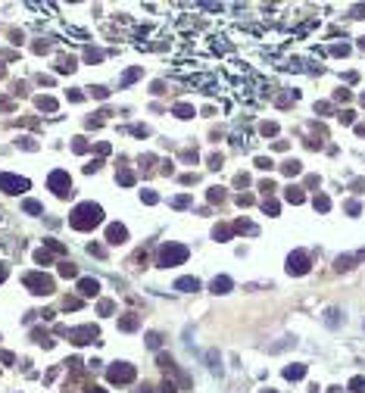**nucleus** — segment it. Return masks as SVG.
Segmentation results:
<instances>
[{
	"label": "nucleus",
	"mask_w": 365,
	"mask_h": 393,
	"mask_svg": "<svg viewBox=\"0 0 365 393\" xmlns=\"http://www.w3.org/2000/svg\"><path fill=\"white\" fill-rule=\"evenodd\" d=\"M91 94H94V97H100V100H103V97H107V94H110V91H107V88H91Z\"/></svg>",
	"instance_id": "45"
},
{
	"label": "nucleus",
	"mask_w": 365,
	"mask_h": 393,
	"mask_svg": "<svg viewBox=\"0 0 365 393\" xmlns=\"http://www.w3.org/2000/svg\"><path fill=\"white\" fill-rule=\"evenodd\" d=\"M353 16H356V19H365V3H359V6H353Z\"/></svg>",
	"instance_id": "44"
},
{
	"label": "nucleus",
	"mask_w": 365,
	"mask_h": 393,
	"mask_svg": "<svg viewBox=\"0 0 365 393\" xmlns=\"http://www.w3.org/2000/svg\"><path fill=\"white\" fill-rule=\"evenodd\" d=\"M172 206H175V209H184V206H191V194H181V196H175V200H172Z\"/></svg>",
	"instance_id": "25"
},
{
	"label": "nucleus",
	"mask_w": 365,
	"mask_h": 393,
	"mask_svg": "<svg viewBox=\"0 0 365 393\" xmlns=\"http://www.w3.org/2000/svg\"><path fill=\"white\" fill-rule=\"evenodd\" d=\"M253 163H256V169H262V172H268V169H272L275 163H272V159H265V156H256L253 159Z\"/></svg>",
	"instance_id": "31"
},
{
	"label": "nucleus",
	"mask_w": 365,
	"mask_h": 393,
	"mask_svg": "<svg viewBox=\"0 0 365 393\" xmlns=\"http://www.w3.org/2000/svg\"><path fill=\"white\" fill-rule=\"evenodd\" d=\"M209 287H213V294H228L231 287H234V281L228 278V275H216V278H213V284H209Z\"/></svg>",
	"instance_id": "11"
},
{
	"label": "nucleus",
	"mask_w": 365,
	"mask_h": 393,
	"mask_svg": "<svg viewBox=\"0 0 365 393\" xmlns=\"http://www.w3.org/2000/svg\"><path fill=\"white\" fill-rule=\"evenodd\" d=\"M38 106L47 109V112H53V109H56V100H53V97H38Z\"/></svg>",
	"instance_id": "24"
},
{
	"label": "nucleus",
	"mask_w": 365,
	"mask_h": 393,
	"mask_svg": "<svg viewBox=\"0 0 365 393\" xmlns=\"http://www.w3.org/2000/svg\"><path fill=\"white\" fill-rule=\"evenodd\" d=\"M60 275H63V278H75V275H78V269H75L72 262H63V265H60Z\"/></svg>",
	"instance_id": "22"
},
{
	"label": "nucleus",
	"mask_w": 365,
	"mask_h": 393,
	"mask_svg": "<svg viewBox=\"0 0 365 393\" xmlns=\"http://www.w3.org/2000/svg\"><path fill=\"white\" fill-rule=\"evenodd\" d=\"M312 206H315V209H319V212H328V209H331V200H328L325 194H319V196H315V200H312Z\"/></svg>",
	"instance_id": "18"
},
{
	"label": "nucleus",
	"mask_w": 365,
	"mask_h": 393,
	"mask_svg": "<svg viewBox=\"0 0 365 393\" xmlns=\"http://www.w3.org/2000/svg\"><path fill=\"white\" fill-rule=\"evenodd\" d=\"M262 212L265 215H278V200H265L262 203Z\"/></svg>",
	"instance_id": "30"
},
{
	"label": "nucleus",
	"mask_w": 365,
	"mask_h": 393,
	"mask_svg": "<svg viewBox=\"0 0 365 393\" xmlns=\"http://www.w3.org/2000/svg\"><path fill=\"white\" fill-rule=\"evenodd\" d=\"M175 115H178V119H191V115H194V106H187V103H178V106H175Z\"/></svg>",
	"instance_id": "20"
},
{
	"label": "nucleus",
	"mask_w": 365,
	"mask_h": 393,
	"mask_svg": "<svg viewBox=\"0 0 365 393\" xmlns=\"http://www.w3.org/2000/svg\"><path fill=\"white\" fill-rule=\"evenodd\" d=\"M63 334H69V340H72V343H94V340H97L100 337V331L97 328H94V325H85V328H75V331H63Z\"/></svg>",
	"instance_id": "8"
},
{
	"label": "nucleus",
	"mask_w": 365,
	"mask_h": 393,
	"mask_svg": "<svg viewBox=\"0 0 365 393\" xmlns=\"http://www.w3.org/2000/svg\"><path fill=\"white\" fill-rule=\"evenodd\" d=\"M356 134H359V137H365V125H356Z\"/></svg>",
	"instance_id": "48"
},
{
	"label": "nucleus",
	"mask_w": 365,
	"mask_h": 393,
	"mask_svg": "<svg viewBox=\"0 0 365 393\" xmlns=\"http://www.w3.org/2000/svg\"><path fill=\"white\" fill-rule=\"evenodd\" d=\"M238 203H241V206H250V203H253V196H250V194H241V196H238Z\"/></svg>",
	"instance_id": "46"
},
{
	"label": "nucleus",
	"mask_w": 365,
	"mask_h": 393,
	"mask_svg": "<svg viewBox=\"0 0 365 393\" xmlns=\"http://www.w3.org/2000/svg\"><path fill=\"white\" fill-rule=\"evenodd\" d=\"M287 272L297 275V278H300V275H309V256H306L303 250H293L287 256Z\"/></svg>",
	"instance_id": "6"
},
{
	"label": "nucleus",
	"mask_w": 365,
	"mask_h": 393,
	"mask_svg": "<svg viewBox=\"0 0 365 393\" xmlns=\"http://www.w3.org/2000/svg\"><path fill=\"white\" fill-rule=\"evenodd\" d=\"M284 200H287V203H293V206H300V203L306 200V194H303V188L290 184V188H284Z\"/></svg>",
	"instance_id": "12"
},
{
	"label": "nucleus",
	"mask_w": 365,
	"mask_h": 393,
	"mask_svg": "<svg viewBox=\"0 0 365 393\" xmlns=\"http://www.w3.org/2000/svg\"><path fill=\"white\" fill-rule=\"evenodd\" d=\"M231 234H234V228H228V225H219V228L213 231L216 240H231Z\"/></svg>",
	"instance_id": "17"
},
{
	"label": "nucleus",
	"mask_w": 365,
	"mask_h": 393,
	"mask_svg": "<svg viewBox=\"0 0 365 393\" xmlns=\"http://www.w3.org/2000/svg\"><path fill=\"white\" fill-rule=\"evenodd\" d=\"M6 278V265H0V281H3Z\"/></svg>",
	"instance_id": "49"
},
{
	"label": "nucleus",
	"mask_w": 365,
	"mask_h": 393,
	"mask_svg": "<svg viewBox=\"0 0 365 393\" xmlns=\"http://www.w3.org/2000/svg\"><path fill=\"white\" fill-rule=\"evenodd\" d=\"M137 325H140V318H137V315H125V318H119V331H137Z\"/></svg>",
	"instance_id": "16"
},
{
	"label": "nucleus",
	"mask_w": 365,
	"mask_h": 393,
	"mask_svg": "<svg viewBox=\"0 0 365 393\" xmlns=\"http://www.w3.org/2000/svg\"><path fill=\"white\" fill-rule=\"evenodd\" d=\"M107 240H110L113 247L125 244V240H128V231H125V225H110V228H107Z\"/></svg>",
	"instance_id": "9"
},
{
	"label": "nucleus",
	"mask_w": 365,
	"mask_h": 393,
	"mask_svg": "<svg viewBox=\"0 0 365 393\" xmlns=\"http://www.w3.org/2000/svg\"><path fill=\"white\" fill-rule=\"evenodd\" d=\"M262 393H272V390H262Z\"/></svg>",
	"instance_id": "52"
},
{
	"label": "nucleus",
	"mask_w": 365,
	"mask_h": 393,
	"mask_svg": "<svg viewBox=\"0 0 365 393\" xmlns=\"http://www.w3.org/2000/svg\"><path fill=\"white\" fill-rule=\"evenodd\" d=\"M340 122H344V125H353V122H356V112H353V109H344V112H340Z\"/></svg>",
	"instance_id": "34"
},
{
	"label": "nucleus",
	"mask_w": 365,
	"mask_h": 393,
	"mask_svg": "<svg viewBox=\"0 0 365 393\" xmlns=\"http://www.w3.org/2000/svg\"><path fill=\"white\" fill-rule=\"evenodd\" d=\"M359 209H362V206H359L356 200H350V203H347V212H350V215H359Z\"/></svg>",
	"instance_id": "41"
},
{
	"label": "nucleus",
	"mask_w": 365,
	"mask_h": 393,
	"mask_svg": "<svg viewBox=\"0 0 365 393\" xmlns=\"http://www.w3.org/2000/svg\"><path fill=\"white\" fill-rule=\"evenodd\" d=\"M25 287H31V294H53V278L50 275H44V272H31L25 275Z\"/></svg>",
	"instance_id": "4"
},
{
	"label": "nucleus",
	"mask_w": 365,
	"mask_h": 393,
	"mask_svg": "<svg viewBox=\"0 0 365 393\" xmlns=\"http://www.w3.org/2000/svg\"><path fill=\"white\" fill-rule=\"evenodd\" d=\"M234 231H241V234H256V225H250V222H234Z\"/></svg>",
	"instance_id": "21"
},
{
	"label": "nucleus",
	"mask_w": 365,
	"mask_h": 393,
	"mask_svg": "<svg viewBox=\"0 0 365 393\" xmlns=\"http://www.w3.org/2000/svg\"><path fill=\"white\" fill-rule=\"evenodd\" d=\"M281 172H284L287 178H297L300 172H303V163H300V159H287V163L281 166Z\"/></svg>",
	"instance_id": "14"
},
{
	"label": "nucleus",
	"mask_w": 365,
	"mask_h": 393,
	"mask_svg": "<svg viewBox=\"0 0 365 393\" xmlns=\"http://www.w3.org/2000/svg\"><path fill=\"white\" fill-rule=\"evenodd\" d=\"M140 78V69H128V72L122 75V85H131V82H137Z\"/></svg>",
	"instance_id": "27"
},
{
	"label": "nucleus",
	"mask_w": 365,
	"mask_h": 393,
	"mask_svg": "<svg viewBox=\"0 0 365 393\" xmlns=\"http://www.w3.org/2000/svg\"><path fill=\"white\" fill-rule=\"evenodd\" d=\"M328 393H344V390H340V387H328Z\"/></svg>",
	"instance_id": "50"
},
{
	"label": "nucleus",
	"mask_w": 365,
	"mask_h": 393,
	"mask_svg": "<svg viewBox=\"0 0 365 393\" xmlns=\"http://www.w3.org/2000/svg\"><path fill=\"white\" fill-rule=\"evenodd\" d=\"M107 375H110L113 384H131V381H134V365H128V362H116Z\"/></svg>",
	"instance_id": "5"
},
{
	"label": "nucleus",
	"mask_w": 365,
	"mask_h": 393,
	"mask_svg": "<svg viewBox=\"0 0 365 393\" xmlns=\"http://www.w3.org/2000/svg\"><path fill=\"white\" fill-rule=\"evenodd\" d=\"M34 262H38V265H50V253H47V250H38V253H34Z\"/></svg>",
	"instance_id": "32"
},
{
	"label": "nucleus",
	"mask_w": 365,
	"mask_h": 393,
	"mask_svg": "<svg viewBox=\"0 0 365 393\" xmlns=\"http://www.w3.org/2000/svg\"><path fill=\"white\" fill-rule=\"evenodd\" d=\"M88 393H107V390H100V387H91V390H88Z\"/></svg>",
	"instance_id": "51"
},
{
	"label": "nucleus",
	"mask_w": 365,
	"mask_h": 393,
	"mask_svg": "<svg viewBox=\"0 0 365 393\" xmlns=\"http://www.w3.org/2000/svg\"><path fill=\"white\" fill-rule=\"evenodd\" d=\"M284 378H287V381H300V378H306V365H300V362H297V365H287V368H284Z\"/></svg>",
	"instance_id": "15"
},
{
	"label": "nucleus",
	"mask_w": 365,
	"mask_h": 393,
	"mask_svg": "<svg viewBox=\"0 0 365 393\" xmlns=\"http://www.w3.org/2000/svg\"><path fill=\"white\" fill-rule=\"evenodd\" d=\"M100 222H103V209L97 203H81V206H75V212L69 215V225H72L75 231H91Z\"/></svg>",
	"instance_id": "1"
},
{
	"label": "nucleus",
	"mask_w": 365,
	"mask_h": 393,
	"mask_svg": "<svg viewBox=\"0 0 365 393\" xmlns=\"http://www.w3.org/2000/svg\"><path fill=\"white\" fill-rule=\"evenodd\" d=\"M315 112H331V103H315Z\"/></svg>",
	"instance_id": "47"
},
{
	"label": "nucleus",
	"mask_w": 365,
	"mask_h": 393,
	"mask_svg": "<svg viewBox=\"0 0 365 393\" xmlns=\"http://www.w3.org/2000/svg\"><path fill=\"white\" fill-rule=\"evenodd\" d=\"M22 209L31 212V215H38V212H44V206H41L38 200H25V203H22Z\"/></svg>",
	"instance_id": "19"
},
{
	"label": "nucleus",
	"mask_w": 365,
	"mask_h": 393,
	"mask_svg": "<svg viewBox=\"0 0 365 393\" xmlns=\"http://www.w3.org/2000/svg\"><path fill=\"white\" fill-rule=\"evenodd\" d=\"M175 291L194 294V291H200V281H197V278H178V281H175Z\"/></svg>",
	"instance_id": "13"
},
{
	"label": "nucleus",
	"mask_w": 365,
	"mask_h": 393,
	"mask_svg": "<svg viewBox=\"0 0 365 393\" xmlns=\"http://www.w3.org/2000/svg\"><path fill=\"white\" fill-rule=\"evenodd\" d=\"M47 184H50V191H53L56 196H69V194H72V178H69V172H63V169L50 172Z\"/></svg>",
	"instance_id": "3"
},
{
	"label": "nucleus",
	"mask_w": 365,
	"mask_h": 393,
	"mask_svg": "<svg viewBox=\"0 0 365 393\" xmlns=\"http://www.w3.org/2000/svg\"><path fill=\"white\" fill-rule=\"evenodd\" d=\"M350 390H353V393H365V378H362V375L353 378V381H350Z\"/></svg>",
	"instance_id": "26"
},
{
	"label": "nucleus",
	"mask_w": 365,
	"mask_h": 393,
	"mask_svg": "<svg viewBox=\"0 0 365 393\" xmlns=\"http://www.w3.org/2000/svg\"><path fill=\"white\" fill-rule=\"evenodd\" d=\"M44 244H47V247H50L53 253H66V247L60 244V240H53V237H47V240H44Z\"/></svg>",
	"instance_id": "33"
},
{
	"label": "nucleus",
	"mask_w": 365,
	"mask_h": 393,
	"mask_svg": "<svg viewBox=\"0 0 365 393\" xmlns=\"http://www.w3.org/2000/svg\"><path fill=\"white\" fill-rule=\"evenodd\" d=\"M140 196H144V203H147V206H153V203H156V200H159V196H156V194H153V191H144V194H140Z\"/></svg>",
	"instance_id": "40"
},
{
	"label": "nucleus",
	"mask_w": 365,
	"mask_h": 393,
	"mask_svg": "<svg viewBox=\"0 0 365 393\" xmlns=\"http://www.w3.org/2000/svg\"><path fill=\"white\" fill-rule=\"evenodd\" d=\"M0 191H6V194H22V191H28V178H19V175H6V172H0Z\"/></svg>",
	"instance_id": "7"
},
{
	"label": "nucleus",
	"mask_w": 365,
	"mask_h": 393,
	"mask_svg": "<svg viewBox=\"0 0 365 393\" xmlns=\"http://www.w3.org/2000/svg\"><path fill=\"white\" fill-rule=\"evenodd\" d=\"M222 163H225V159H222V153H213V156H209V169H222Z\"/></svg>",
	"instance_id": "37"
},
{
	"label": "nucleus",
	"mask_w": 365,
	"mask_h": 393,
	"mask_svg": "<svg viewBox=\"0 0 365 393\" xmlns=\"http://www.w3.org/2000/svg\"><path fill=\"white\" fill-rule=\"evenodd\" d=\"M259 131H262L265 137H272V134H278V125L275 122H262V125H259Z\"/></svg>",
	"instance_id": "28"
},
{
	"label": "nucleus",
	"mask_w": 365,
	"mask_h": 393,
	"mask_svg": "<svg viewBox=\"0 0 365 393\" xmlns=\"http://www.w3.org/2000/svg\"><path fill=\"white\" fill-rule=\"evenodd\" d=\"M97 291H100V281L97 278H81L78 281V294L81 296H97Z\"/></svg>",
	"instance_id": "10"
},
{
	"label": "nucleus",
	"mask_w": 365,
	"mask_h": 393,
	"mask_svg": "<svg viewBox=\"0 0 365 393\" xmlns=\"http://www.w3.org/2000/svg\"><path fill=\"white\" fill-rule=\"evenodd\" d=\"M97 309H100V312H103V315H110V312H113V303H110V299H103V303H100V306H97Z\"/></svg>",
	"instance_id": "42"
},
{
	"label": "nucleus",
	"mask_w": 365,
	"mask_h": 393,
	"mask_svg": "<svg viewBox=\"0 0 365 393\" xmlns=\"http://www.w3.org/2000/svg\"><path fill=\"white\" fill-rule=\"evenodd\" d=\"M85 60H88V63H97V60H103V53H100V50H94V47H88Z\"/></svg>",
	"instance_id": "35"
},
{
	"label": "nucleus",
	"mask_w": 365,
	"mask_h": 393,
	"mask_svg": "<svg viewBox=\"0 0 365 393\" xmlns=\"http://www.w3.org/2000/svg\"><path fill=\"white\" fill-rule=\"evenodd\" d=\"M119 184H125V188H131V184H134V172L122 169V172H119Z\"/></svg>",
	"instance_id": "23"
},
{
	"label": "nucleus",
	"mask_w": 365,
	"mask_h": 393,
	"mask_svg": "<svg viewBox=\"0 0 365 393\" xmlns=\"http://www.w3.org/2000/svg\"><path fill=\"white\" fill-rule=\"evenodd\" d=\"M225 200V191L222 188H209V203H222Z\"/></svg>",
	"instance_id": "29"
},
{
	"label": "nucleus",
	"mask_w": 365,
	"mask_h": 393,
	"mask_svg": "<svg viewBox=\"0 0 365 393\" xmlns=\"http://www.w3.org/2000/svg\"><path fill=\"white\" fill-rule=\"evenodd\" d=\"M331 53H334V56H347V53H350V47H347V44H334Z\"/></svg>",
	"instance_id": "38"
},
{
	"label": "nucleus",
	"mask_w": 365,
	"mask_h": 393,
	"mask_svg": "<svg viewBox=\"0 0 365 393\" xmlns=\"http://www.w3.org/2000/svg\"><path fill=\"white\" fill-rule=\"evenodd\" d=\"M362 103H365V94H362Z\"/></svg>",
	"instance_id": "53"
},
{
	"label": "nucleus",
	"mask_w": 365,
	"mask_h": 393,
	"mask_svg": "<svg viewBox=\"0 0 365 393\" xmlns=\"http://www.w3.org/2000/svg\"><path fill=\"white\" fill-rule=\"evenodd\" d=\"M147 343H150V346H153V350H156V346H159V343H162V337H159V334H150V337H147Z\"/></svg>",
	"instance_id": "43"
},
{
	"label": "nucleus",
	"mask_w": 365,
	"mask_h": 393,
	"mask_svg": "<svg viewBox=\"0 0 365 393\" xmlns=\"http://www.w3.org/2000/svg\"><path fill=\"white\" fill-rule=\"evenodd\" d=\"M187 256H191V250H187L184 244H162V247H159V265H162V269L181 265Z\"/></svg>",
	"instance_id": "2"
},
{
	"label": "nucleus",
	"mask_w": 365,
	"mask_h": 393,
	"mask_svg": "<svg viewBox=\"0 0 365 393\" xmlns=\"http://www.w3.org/2000/svg\"><path fill=\"white\" fill-rule=\"evenodd\" d=\"M72 150H75V153H85V150H88V144H85V137H75V144H72Z\"/></svg>",
	"instance_id": "39"
},
{
	"label": "nucleus",
	"mask_w": 365,
	"mask_h": 393,
	"mask_svg": "<svg viewBox=\"0 0 365 393\" xmlns=\"http://www.w3.org/2000/svg\"><path fill=\"white\" fill-rule=\"evenodd\" d=\"M259 191H262V194L268 196V194H272V191H275V181H272V178H265L262 184H259Z\"/></svg>",
	"instance_id": "36"
}]
</instances>
